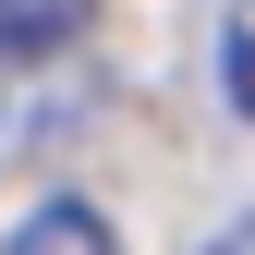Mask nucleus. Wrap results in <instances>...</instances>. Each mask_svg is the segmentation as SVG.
<instances>
[{"mask_svg":"<svg viewBox=\"0 0 255 255\" xmlns=\"http://www.w3.org/2000/svg\"><path fill=\"white\" fill-rule=\"evenodd\" d=\"M207 255H255V219H231V231H219V243H207Z\"/></svg>","mask_w":255,"mask_h":255,"instance_id":"20e7f679","label":"nucleus"},{"mask_svg":"<svg viewBox=\"0 0 255 255\" xmlns=\"http://www.w3.org/2000/svg\"><path fill=\"white\" fill-rule=\"evenodd\" d=\"M0 255H122V231H110L85 195H49V207L12 219V243H0Z\"/></svg>","mask_w":255,"mask_h":255,"instance_id":"f03ea898","label":"nucleus"},{"mask_svg":"<svg viewBox=\"0 0 255 255\" xmlns=\"http://www.w3.org/2000/svg\"><path fill=\"white\" fill-rule=\"evenodd\" d=\"M98 24V0H0V73H24V61H61Z\"/></svg>","mask_w":255,"mask_h":255,"instance_id":"f257e3e1","label":"nucleus"},{"mask_svg":"<svg viewBox=\"0 0 255 255\" xmlns=\"http://www.w3.org/2000/svg\"><path fill=\"white\" fill-rule=\"evenodd\" d=\"M219 85H231V110L255 122V0H231V24H219Z\"/></svg>","mask_w":255,"mask_h":255,"instance_id":"7ed1b4c3","label":"nucleus"}]
</instances>
